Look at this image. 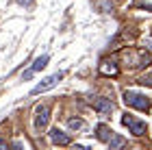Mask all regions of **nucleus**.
<instances>
[{
  "label": "nucleus",
  "instance_id": "9b49d317",
  "mask_svg": "<svg viewBox=\"0 0 152 150\" xmlns=\"http://www.w3.org/2000/svg\"><path fill=\"white\" fill-rule=\"evenodd\" d=\"M67 126L74 128V131H80V128H83V120H78V118H70V120H67Z\"/></svg>",
  "mask_w": 152,
  "mask_h": 150
},
{
  "label": "nucleus",
  "instance_id": "39448f33",
  "mask_svg": "<svg viewBox=\"0 0 152 150\" xmlns=\"http://www.w3.org/2000/svg\"><path fill=\"white\" fill-rule=\"evenodd\" d=\"M91 107L98 113H102V115H107V113L113 111V102L109 100V98H91Z\"/></svg>",
  "mask_w": 152,
  "mask_h": 150
},
{
  "label": "nucleus",
  "instance_id": "0eeeda50",
  "mask_svg": "<svg viewBox=\"0 0 152 150\" xmlns=\"http://www.w3.org/2000/svg\"><path fill=\"white\" fill-rule=\"evenodd\" d=\"M117 65L115 61H102L100 63V74H104V76H117Z\"/></svg>",
  "mask_w": 152,
  "mask_h": 150
},
{
  "label": "nucleus",
  "instance_id": "20e7f679",
  "mask_svg": "<svg viewBox=\"0 0 152 150\" xmlns=\"http://www.w3.org/2000/svg\"><path fill=\"white\" fill-rule=\"evenodd\" d=\"M48 122H50V107L48 105H41L35 109V128L41 131V128L48 126Z\"/></svg>",
  "mask_w": 152,
  "mask_h": 150
},
{
  "label": "nucleus",
  "instance_id": "f8f14e48",
  "mask_svg": "<svg viewBox=\"0 0 152 150\" xmlns=\"http://www.w3.org/2000/svg\"><path fill=\"white\" fill-rule=\"evenodd\" d=\"M139 83H141V85H150V87H152V76H143Z\"/></svg>",
  "mask_w": 152,
  "mask_h": 150
},
{
  "label": "nucleus",
  "instance_id": "9d476101",
  "mask_svg": "<svg viewBox=\"0 0 152 150\" xmlns=\"http://www.w3.org/2000/svg\"><path fill=\"white\" fill-rule=\"evenodd\" d=\"M107 144L111 146V150H115V148H122L124 144H126V139H124V137H120V135H113V137L109 139Z\"/></svg>",
  "mask_w": 152,
  "mask_h": 150
},
{
  "label": "nucleus",
  "instance_id": "6e6552de",
  "mask_svg": "<svg viewBox=\"0 0 152 150\" xmlns=\"http://www.w3.org/2000/svg\"><path fill=\"white\" fill-rule=\"evenodd\" d=\"M96 137H98L100 141H109L113 137V131L107 124H98V128H96Z\"/></svg>",
  "mask_w": 152,
  "mask_h": 150
},
{
  "label": "nucleus",
  "instance_id": "ddd939ff",
  "mask_svg": "<svg viewBox=\"0 0 152 150\" xmlns=\"http://www.w3.org/2000/svg\"><path fill=\"white\" fill-rule=\"evenodd\" d=\"M33 74H35L33 70H28V72H24V78H33Z\"/></svg>",
  "mask_w": 152,
  "mask_h": 150
},
{
  "label": "nucleus",
  "instance_id": "f257e3e1",
  "mask_svg": "<svg viewBox=\"0 0 152 150\" xmlns=\"http://www.w3.org/2000/svg\"><path fill=\"white\" fill-rule=\"evenodd\" d=\"M124 102H126L128 107H133V109H139V111H148L152 107L150 98L141 96V94H137V91H124Z\"/></svg>",
  "mask_w": 152,
  "mask_h": 150
},
{
  "label": "nucleus",
  "instance_id": "423d86ee",
  "mask_svg": "<svg viewBox=\"0 0 152 150\" xmlns=\"http://www.w3.org/2000/svg\"><path fill=\"white\" fill-rule=\"evenodd\" d=\"M50 139H52V144H59V146H70V135H67L65 131H61V128H52L50 131Z\"/></svg>",
  "mask_w": 152,
  "mask_h": 150
},
{
  "label": "nucleus",
  "instance_id": "7ed1b4c3",
  "mask_svg": "<svg viewBox=\"0 0 152 150\" xmlns=\"http://www.w3.org/2000/svg\"><path fill=\"white\" fill-rule=\"evenodd\" d=\"M61 78H63V74H61V72L52 74V76L44 78L39 85H35V87H33V91H31V94H33V96H37V94H44V91H48V89H52L54 85H59V80H61Z\"/></svg>",
  "mask_w": 152,
  "mask_h": 150
},
{
  "label": "nucleus",
  "instance_id": "f03ea898",
  "mask_svg": "<svg viewBox=\"0 0 152 150\" xmlns=\"http://www.w3.org/2000/svg\"><path fill=\"white\" fill-rule=\"evenodd\" d=\"M122 124H124V126H128V128H130V133H133V135H137V137L146 135V131H148L146 122H139V120H135L133 115H128V113L122 118Z\"/></svg>",
  "mask_w": 152,
  "mask_h": 150
},
{
  "label": "nucleus",
  "instance_id": "1a4fd4ad",
  "mask_svg": "<svg viewBox=\"0 0 152 150\" xmlns=\"http://www.w3.org/2000/svg\"><path fill=\"white\" fill-rule=\"evenodd\" d=\"M48 61H50V57H48V54H44V57H37L31 70H33V72H39V70H44V67L48 65Z\"/></svg>",
  "mask_w": 152,
  "mask_h": 150
}]
</instances>
